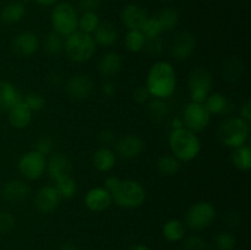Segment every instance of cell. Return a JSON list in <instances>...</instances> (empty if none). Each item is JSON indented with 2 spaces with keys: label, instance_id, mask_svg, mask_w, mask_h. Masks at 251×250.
Wrapping results in <instances>:
<instances>
[{
  "label": "cell",
  "instance_id": "obj_1",
  "mask_svg": "<svg viewBox=\"0 0 251 250\" xmlns=\"http://www.w3.org/2000/svg\"><path fill=\"white\" fill-rule=\"evenodd\" d=\"M146 87L154 98L166 100L174 93L176 88V74L168 61H156L147 75Z\"/></svg>",
  "mask_w": 251,
  "mask_h": 250
},
{
  "label": "cell",
  "instance_id": "obj_2",
  "mask_svg": "<svg viewBox=\"0 0 251 250\" xmlns=\"http://www.w3.org/2000/svg\"><path fill=\"white\" fill-rule=\"evenodd\" d=\"M169 146L173 156L180 162L193 161L201 151V142L198 135L184 126L172 131L169 136Z\"/></svg>",
  "mask_w": 251,
  "mask_h": 250
},
{
  "label": "cell",
  "instance_id": "obj_3",
  "mask_svg": "<svg viewBox=\"0 0 251 250\" xmlns=\"http://www.w3.org/2000/svg\"><path fill=\"white\" fill-rule=\"evenodd\" d=\"M250 135V123L240 117H232L226 119L217 130L218 140L222 145L229 149L247 145Z\"/></svg>",
  "mask_w": 251,
  "mask_h": 250
},
{
  "label": "cell",
  "instance_id": "obj_4",
  "mask_svg": "<svg viewBox=\"0 0 251 250\" xmlns=\"http://www.w3.org/2000/svg\"><path fill=\"white\" fill-rule=\"evenodd\" d=\"M64 50L66 55L74 63H85L90 60L96 53L95 39L91 34L81 31H75L74 33L65 37L64 41Z\"/></svg>",
  "mask_w": 251,
  "mask_h": 250
},
{
  "label": "cell",
  "instance_id": "obj_5",
  "mask_svg": "<svg viewBox=\"0 0 251 250\" xmlns=\"http://www.w3.org/2000/svg\"><path fill=\"white\" fill-rule=\"evenodd\" d=\"M112 200L115 205L123 208H136L144 203L146 199V191L144 186L132 179L120 180L118 188L113 191Z\"/></svg>",
  "mask_w": 251,
  "mask_h": 250
},
{
  "label": "cell",
  "instance_id": "obj_6",
  "mask_svg": "<svg viewBox=\"0 0 251 250\" xmlns=\"http://www.w3.org/2000/svg\"><path fill=\"white\" fill-rule=\"evenodd\" d=\"M50 21L54 32L60 34L61 37H68L69 34L77 31V12L70 2L60 1L54 5L50 14Z\"/></svg>",
  "mask_w": 251,
  "mask_h": 250
},
{
  "label": "cell",
  "instance_id": "obj_7",
  "mask_svg": "<svg viewBox=\"0 0 251 250\" xmlns=\"http://www.w3.org/2000/svg\"><path fill=\"white\" fill-rule=\"evenodd\" d=\"M216 218V208L207 201H199L190 206L185 216V223L194 232L210 227Z\"/></svg>",
  "mask_w": 251,
  "mask_h": 250
},
{
  "label": "cell",
  "instance_id": "obj_8",
  "mask_svg": "<svg viewBox=\"0 0 251 250\" xmlns=\"http://www.w3.org/2000/svg\"><path fill=\"white\" fill-rule=\"evenodd\" d=\"M188 85L191 102L203 103L212 92V75L205 68H195L189 75Z\"/></svg>",
  "mask_w": 251,
  "mask_h": 250
},
{
  "label": "cell",
  "instance_id": "obj_9",
  "mask_svg": "<svg viewBox=\"0 0 251 250\" xmlns=\"http://www.w3.org/2000/svg\"><path fill=\"white\" fill-rule=\"evenodd\" d=\"M211 114L203 103L190 102L184 109L183 124L193 132H200L208 126Z\"/></svg>",
  "mask_w": 251,
  "mask_h": 250
},
{
  "label": "cell",
  "instance_id": "obj_10",
  "mask_svg": "<svg viewBox=\"0 0 251 250\" xmlns=\"http://www.w3.org/2000/svg\"><path fill=\"white\" fill-rule=\"evenodd\" d=\"M47 169V159L37 151L25 153L19 161V171L28 180H37Z\"/></svg>",
  "mask_w": 251,
  "mask_h": 250
},
{
  "label": "cell",
  "instance_id": "obj_11",
  "mask_svg": "<svg viewBox=\"0 0 251 250\" xmlns=\"http://www.w3.org/2000/svg\"><path fill=\"white\" fill-rule=\"evenodd\" d=\"M61 198L54 185L42 186L34 196V207L41 213H51L59 207Z\"/></svg>",
  "mask_w": 251,
  "mask_h": 250
},
{
  "label": "cell",
  "instance_id": "obj_12",
  "mask_svg": "<svg viewBox=\"0 0 251 250\" xmlns=\"http://www.w3.org/2000/svg\"><path fill=\"white\" fill-rule=\"evenodd\" d=\"M93 87V81L92 78L85 74H78V75L71 76L66 82V92L74 100H86L91 96L92 93Z\"/></svg>",
  "mask_w": 251,
  "mask_h": 250
},
{
  "label": "cell",
  "instance_id": "obj_13",
  "mask_svg": "<svg viewBox=\"0 0 251 250\" xmlns=\"http://www.w3.org/2000/svg\"><path fill=\"white\" fill-rule=\"evenodd\" d=\"M196 41L190 32H181L176 34L171 46V53L176 60H186L195 50Z\"/></svg>",
  "mask_w": 251,
  "mask_h": 250
},
{
  "label": "cell",
  "instance_id": "obj_14",
  "mask_svg": "<svg viewBox=\"0 0 251 250\" xmlns=\"http://www.w3.org/2000/svg\"><path fill=\"white\" fill-rule=\"evenodd\" d=\"M117 153L122 158L134 159L142 153L145 149V144L142 139L137 135H125L115 145Z\"/></svg>",
  "mask_w": 251,
  "mask_h": 250
},
{
  "label": "cell",
  "instance_id": "obj_15",
  "mask_svg": "<svg viewBox=\"0 0 251 250\" xmlns=\"http://www.w3.org/2000/svg\"><path fill=\"white\" fill-rule=\"evenodd\" d=\"M39 39L33 32H21L12 39V50L19 56H31L38 50Z\"/></svg>",
  "mask_w": 251,
  "mask_h": 250
},
{
  "label": "cell",
  "instance_id": "obj_16",
  "mask_svg": "<svg viewBox=\"0 0 251 250\" xmlns=\"http://www.w3.org/2000/svg\"><path fill=\"white\" fill-rule=\"evenodd\" d=\"M31 194V189L26 183L21 180H10L2 186L1 196L4 201L16 205L26 200Z\"/></svg>",
  "mask_w": 251,
  "mask_h": 250
},
{
  "label": "cell",
  "instance_id": "obj_17",
  "mask_svg": "<svg viewBox=\"0 0 251 250\" xmlns=\"http://www.w3.org/2000/svg\"><path fill=\"white\" fill-rule=\"evenodd\" d=\"M112 195L104 188H93L85 196V205L92 212H103L112 205Z\"/></svg>",
  "mask_w": 251,
  "mask_h": 250
},
{
  "label": "cell",
  "instance_id": "obj_18",
  "mask_svg": "<svg viewBox=\"0 0 251 250\" xmlns=\"http://www.w3.org/2000/svg\"><path fill=\"white\" fill-rule=\"evenodd\" d=\"M47 171L51 180L58 181L71 174V162L66 156L61 153L51 154L47 161Z\"/></svg>",
  "mask_w": 251,
  "mask_h": 250
},
{
  "label": "cell",
  "instance_id": "obj_19",
  "mask_svg": "<svg viewBox=\"0 0 251 250\" xmlns=\"http://www.w3.org/2000/svg\"><path fill=\"white\" fill-rule=\"evenodd\" d=\"M147 17L149 16H147L146 10L137 4L126 5L120 14L122 22L129 31L141 28Z\"/></svg>",
  "mask_w": 251,
  "mask_h": 250
},
{
  "label": "cell",
  "instance_id": "obj_20",
  "mask_svg": "<svg viewBox=\"0 0 251 250\" xmlns=\"http://www.w3.org/2000/svg\"><path fill=\"white\" fill-rule=\"evenodd\" d=\"M32 110L27 107L24 100L16 103L12 108H10L7 112L9 123L15 129H25L28 126L32 120Z\"/></svg>",
  "mask_w": 251,
  "mask_h": 250
},
{
  "label": "cell",
  "instance_id": "obj_21",
  "mask_svg": "<svg viewBox=\"0 0 251 250\" xmlns=\"http://www.w3.org/2000/svg\"><path fill=\"white\" fill-rule=\"evenodd\" d=\"M21 100V92L14 83L9 81H0V112H9L10 108Z\"/></svg>",
  "mask_w": 251,
  "mask_h": 250
},
{
  "label": "cell",
  "instance_id": "obj_22",
  "mask_svg": "<svg viewBox=\"0 0 251 250\" xmlns=\"http://www.w3.org/2000/svg\"><path fill=\"white\" fill-rule=\"evenodd\" d=\"M93 34H95V36H92L93 39H95V43L102 47L112 46L118 39L117 28L110 22H102V24H100V26L93 32Z\"/></svg>",
  "mask_w": 251,
  "mask_h": 250
},
{
  "label": "cell",
  "instance_id": "obj_23",
  "mask_svg": "<svg viewBox=\"0 0 251 250\" xmlns=\"http://www.w3.org/2000/svg\"><path fill=\"white\" fill-rule=\"evenodd\" d=\"M26 15V5L24 1H11L2 7L0 12V19L4 24H17Z\"/></svg>",
  "mask_w": 251,
  "mask_h": 250
},
{
  "label": "cell",
  "instance_id": "obj_24",
  "mask_svg": "<svg viewBox=\"0 0 251 250\" xmlns=\"http://www.w3.org/2000/svg\"><path fill=\"white\" fill-rule=\"evenodd\" d=\"M122 56L119 54L114 53V51H109V53H105L100 58L98 69H100V73L103 76L110 77V76H114L119 73V70L122 69Z\"/></svg>",
  "mask_w": 251,
  "mask_h": 250
},
{
  "label": "cell",
  "instance_id": "obj_25",
  "mask_svg": "<svg viewBox=\"0 0 251 250\" xmlns=\"http://www.w3.org/2000/svg\"><path fill=\"white\" fill-rule=\"evenodd\" d=\"M203 104L210 114H228L233 109L229 100L221 93H210Z\"/></svg>",
  "mask_w": 251,
  "mask_h": 250
},
{
  "label": "cell",
  "instance_id": "obj_26",
  "mask_svg": "<svg viewBox=\"0 0 251 250\" xmlns=\"http://www.w3.org/2000/svg\"><path fill=\"white\" fill-rule=\"evenodd\" d=\"M93 166L100 172H109L115 166V154L108 147H100L93 154Z\"/></svg>",
  "mask_w": 251,
  "mask_h": 250
},
{
  "label": "cell",
  "instance_id": "obj_27",
  "mask_svg": "<svg viewBox=\"0 0 251 250\" xmlns=\"http://www.w3.org/2000/svg\"><path fill=\"white\" fill-rule=\"evenodd\" d=\"M222 74L226 80L229 82H235L244 74V63L237 56H232L223 64Z\"/></svg>",
  "mask_w": 251,
  "mask_h": 250
},
{
  "label": "cell",
  "instance_id": "obj_28",
  "mask_svg": "<svg viewBox=\"0 0 251 250\" xmlns=\"http://www.w3.org/2000/svg\"><path fill=\"white\" fill-rule=\"evenodd\" d=\"M162 233L168 242H180L185 237V225L179 220H169L164 223Z\"/></svg>",
  "mask_w": 251,
  "mask_h": 250
},
{
  "label": "cell",
  "instance_id": "obj_29",
  "mask_svg": "<svg viewBox=\"0 0 251 250\" xmlns=\"http://www.w3.org/2000/svg\"><path fill=\"white\" fill-rule=\"evenodd\" d=\"M232 162L235 168L240 171H249L251 168V149L249 145L234 149L232 154Z\"/></svg>",
  "mask_w": 251,
  "mask_h": 250
},
{
  "label": "cell",
  "instance_id": "obj_30",
  "mask_svg": "<svg viewBox=\"0 0 251 250\" xmlns=\"http://www.w3.org/2000/svg\"><path fill=\"white\" fill-rule=\"evenodd\" d=\"M159 21L163 32H169L176 28L179 24V12L173 7H167L159 11L158 16H156Z\"/></svg>",
  "mask_w": 251,
  "mask_h": 250
},
{
  "label": "cell",
  "instance_id": "obj_31",
  "mask_svg": "<svg viewBox=\"0 0 251 250\" xmlns=\"http://www.w3.org/2000/svg\"><path fill=\"white\" fill-rule=\"evenodd\" d=\"M157 168H158L159 173L163 175H174L180 169V161L173 154H167L158 159Z\"/></svg>",
  "mask_w": 251,
  "mask_h": 250
},
{
  "label": "cell",
  "instance_id": "obj_32",
  "mask_svg": "<svg viewBox=\"0 0 251 250\" xmlns=\"http://www.w3.org/2000/svg\"><path fill=\"white\" fill-rule=\"evenodd\" d=\"M64 50V39L60 34L51 32L44 39V51L49 56H58Z\"/></svg>",
  "mask_w": 251,
  "mask_h": 250
},
{
  "label": "cell",
  "instance_id": "obj_33",
  "mask_svg": "<svg viewBox=\"0 0 251 250\" xmlns=\"http://www.w3.org/2000/svg\"><path fill=\"white\" fill-rule=\"evenodd\" d=\"M100 16L97 15V12H83L81 17H78L77 29L87 34H92L96 28L100 26Z\"/></svg>",
  "mask_w": 251,
  "mask_h": 250
},
{
  "label": "cell",
  "instance_id": "obj_34",
  "mask_svg": "<svg viewBox=\"0 0 251 250\" xmlns=\"http://www.w3.org/2000/svg\"><path fill=\"white\" fill-rule=\"evenodd\" d=\"M54 186L56 188V190H58L61 199L74 198L76 191H77V184H76V180L71 175L55 181V185Z\"/></svg>",
  "mask_w": 251,
  "mask_h": 250
},
{
  "label": "cell",
  "instance_id": "obj_35",
  "mask_svg": "<svg viewBox=\"0 0 251 250\" xmlns=\"http://www.w3.org/2000/svg\"><path fill=\"white\" fill-rule=\"evenodd\" d=\"M145 42H146V38L140 29H131L127 32L126 37H125V46H126L127 50L132 51V53L141 51L144 49Z\"/></svg>",
  "mask_w": 251,
  "mask_h": 250
},
{
  "label": "cell",
  "instance_id": "obj_36",
  "mask_svg": "<svg viewBox=\"0 0 251 250\" xmlns=\"http://www.w3.org/2000/svg\"><path fill=\"white\" fill-rule=\"evenodd\" d=\"M149 114L153 122L159 123L168 114V105L161 98H154L149 104Z\"/></svg>",
  "mask_w": 251,
  "mask_h": 250
},
{
  "label": "cell",
  "instance_id": "obj_37",
  "mask_svg": "<svg viewBox=\"0 0 251 250\" xmlns=\"http://www.w3.org/2000/svg\"><path fill=\"white\" fill-rule=\"evenodd\" d=\"M140 31L142 32V34H144L146 39L156 38V37L161 36V33L163 32L157 17H147L146 21L144 22V25L140 28Z\"/></svg>",
  "mask_w": 251,
  "mask_h": 250
},
{
  "label": "cell",
  "instance_id": "obj_38",
  "mask_svg": "<svg viewBox=\"0 0 251 250\" xmlns=\"http://www.w3.org/2000/svg\"><path fill=\"white\" fill-rule=\"evenodd\" d=\"M235 245H237V240L232 233L223 232L215 238L216 250H234Z\"/></svg>",
  "mask_w": 251,
  "mask_h": 250
},
{
  "label": "cell",
  "instance_id": "obj_39",
  "mask_svg": "<svg viewBox=\"0 0 251 250\" xmlns=\"http://www.w3.org/2000/svg\"><path fill=\"white\" fill-rule=\"evenodd\" d=\"M22 100L26 103L27 107H28L32 112H39V110H42L46 107V100H44L43 96L38 92H29L28 95L25 96V98H22Z\"/></svg>",
  "mask_w": 251,
  "mask_h": 250
},
{
  "label": "cell",
  "instance_id": "obj_40",
  "mask_svg": "<svg viewBox=\"0 0 251 250\" xmlns=\"http://www.w3.org/2000/svg\"><path fill=\"white\" fill-rule=\"evenodd\" d=\"M142 50H145L151 56L159 55V54L162 53V50H163V42H162V39L159 38V37L146 39Z\"/></svg>",
  "mask_w": 251,
  "mask_h": 250
},
{
  "label": "cell",
  "instance_id": "obj_41",
  "mask_svg": "<svg viewBox=\"0 0 251 250\" xmlns=\"http://www.w3.org/2000/svg\"><path fill=\"white\" fill-rule=\"evenodd\" d=\"M183 250H207V243L199 235H190L184 242Z\"/></svg>",
  "mask_w": 251,
  "mask_h": 250
},
{
  "label": "cell",
  "instance_id": "obj_42",
  "mask_svg": "<svg viewBox=\"0 0 251 250\" xmlns=\"http://www.w3.org/2000/svg\"><path fill=\"white\" fill-rule=\"evenodd\" d=\"M15 217L7 211L0 210V234L10 232L15 227Z\"/></svg>",
  "mask_w": 251,
  "mask_h": 250
},
{
  "label": "cell",
  "instance_id": "obj_43",
  "mask_svg": "<svg viewBox=\"0 0 251 250\" xmlns=\"http://www.w3.org/2000/svg\"><path fill=\"white\" fill-rule=\"evenodd\" d=\"M53 146H54L53 140H51L50 137L42 136L37 140L36 150H34V151H37L38 153L43 154L44 157H47L48 154L51 153V151H53Z\"/></svg>",
  "mask_w": 251,
  "mask_h": 250
},
{
  "label": "cell",
  "instance_id": "obj_44",
  "mask_svg": "<svg viewBox=\"0 0 251 250\" xmlns=\"http://www.w3.org/2000/svg\"><path fill=\"white\" fill-rule=\"evenodd\" d=\"M102 0H80L78 5L83 12H96L100 7Z\"/></svg>",
  "mask_w": 251,
  "mask_h": 250
},
{
  "label": "cell",
  "instance_id": "obj_45",
  "mask_svg": "<svg viewBox=\"0 0 251 250\" xmlns=\"http://www.w3.org/2000/svg\"><path fill=\"white\" fill-rule=\"evenodd\" d=\"M150 91L149 88L146 87V85L145 86H139V87L136 88V90L134 91V93H132V98L135 100V102L137 103H145L147 102V100L150 98Z\"/></svg>",
  "mask_w": 251,
  "mask_h": 250
},
{
  "label": "cell",
  "instance_id": "obj_46",
  "mask_svg": "<svg viewBox=\"0 0 251 250\" xmlns=\"http://www.w3.org/2000/svg\"><path fill=\"white\" fill-rule=\"evenodd\" d=\"M47 82L51 88H58L63 83V76L59 73H50L47 76Z\"/></svg>",
  "mask_w": 251,
  "mask_h": 250
},
{
  "label": "cell",
  "instance_id": "obj_47",
  "mask_svg": "<svg viewBox=\"0 0 251 250\" xmlns=\"http://www.w3.org/2000/svg\"><path fill=\"white\" fill-rule=\"evenodd\" d=\"M120 180H122V179L117 178V176H108V178L105 179L104 186H103V188H104L105 190H108L110 194H112L113 191H114L115 189L118 188V185H119Z\"/></svg>",
  "mask_w": 251,
  "mask_h": 250
},
{
  "label": "cell",
  "instance_id": "obj_48",
  "mask_svg": "<svg viewBox=\"0 0 251 250\" xmlns=\"http://www.w3.org/2000/svg\"><path fill=\"white\" fill-rule=\"evenodd\" d=\"M115 140V135L112 130H103L100 134V141L103 145H110L113 144Z\"/></svg>",
  "mask_w": 251,
  "mask_h": 250
},
{
  "label": "cell",
  "instance_id": "obj_49",
  "mask_svg": "<svg viewBox=\"0 0 251 250\" xmlns=\"http://www.w3.org/2000/svg\"><path fill=\"white\" fill-rule=\"evenodd\" d=\"M115 90H117V88H115V83L113 82V81L107 80L102 83V92L103 95H105L107 97H112V96H114Z\"/></svg>",
  "mask_w": 251,
  "mask_h": 250
},
{
  "label": "cell",
  "instance_id": "obj_50",
  "mask_svg": "<svg viewBox=\"0 0 251 250\" xmlns=\"http://www.w3.org/2000/svg\"><path fill=\"white\" fill-rule=\"evenodd\" d=\"M240 118L244 119L245 122L250 123L251 120V102L248 100L244 105L242 107V110H240Z\"/></svg>",
  "mask_w": 251,
  "mask_h": 250
},
{
  "label": "cell",
  "instance_id": "obj_51",
  "mask_svg": "<svg viewBox=\"0 0 251 250\" xmlns=\"http://www.w3.org/2000/svg\"><path fill=\"white\" fill-rule=\"evenodd\" d=\"M227 223L228 225H232V227H235L240 223V217L237 212H228L227 215Z\"/></svg>",
  "mask_w": 251,
  "mask_h": 250
},
{
  "label": "cell",
  "instance_id": "obj_52",
  "mask_svg": "<svg viewBox=\"0 0 251 250\" xmlns=\"http://www.w3.org/2000/svg\"><path fill=\"white\" fill-rule=\"evenodd\" d=\"M39 6H54L55 4H58L59 0H34Z\"/></svg>",
  "mask_w": 251,
  "mask_h": 250
},
{
  "label": "cell",
  "instance_id": "obj_53",
  "mask_svg": "<svg viewBox=\"0 0 251 250\" xmlns=\"http://www.w3.org/2000/svg\"><path fill=\"white\" fill-rule=\"evenodd\" d=\"M60 250H78V248L76 247L74 243L69 242V243H65V244L60 248Z\"/></svg>",
  "mask_w": 251,
  "mask_h": 250
},
{
  "label": "cell",
  "instance_id": "obj_54",
  "mask_svg": "<svg viewBox=\"0 0 251 250\" xmlns=\"http://www.w3.org/2000/svg\"><path fill=\"white\" fill-rule=\"evenodd\" d=\"M127 250H151V249H150V248L147 247V245L134 244V245H131V247H130Z\"/></svg>",
  "mask_w": 251,
  "mask_h": 250
},
{
  "label": "cell",
  "instance_id": "obj_55",
  "mask_svg": "<svg viewBox=\"0 0 251 250\" xmlns=\"http://www.w3.org/2000/svg\"><path fill=\"white\" fill-rule=\"evenodd\" d=\"M161 1H171V0H161Z\"/></svg>",
  "mask_w": 251,
  "mask_h": 250
}]
</instances>
